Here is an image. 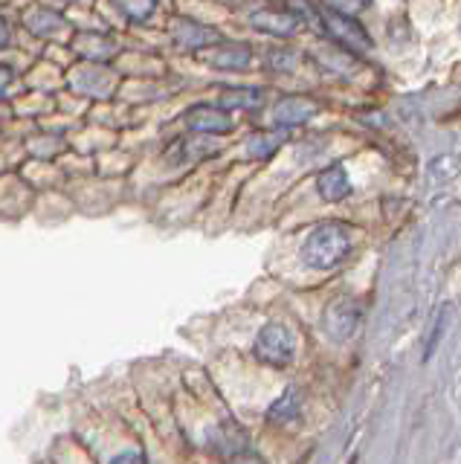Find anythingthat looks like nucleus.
<instances>
[{
  "instance_id": "1",
  "label": "nucleus",
  "mask_w": 461,
  "mask_h": 464,
  "mask_svg": "<svg viewBox=\"0 0 461 464\" xmlns=\"http://www.w3.org/2000/svg\"><path fill=\"white\" fill-rule=\"evenodd\" d=\"M351 250H354L351 227L340 221H325L308 232V238L299 250V258L311 270H334L351 256Z\"/></svg>"
},
{
  "instance_id": "2",
  "label": "nucleus",
  "mask_w": 461,
  "mask_h": 464,
  "mask_svg": "<svg viewBox=\"0 0 461 464\" xmlns=\"http://www.w3.org/2000/svg\"><path fill=\"white\" fill-rule=\"evenodd\" d=\"M253 354L258 362L273 369H287L296 360V334L284 323H267L255 334Z\"/></svg>"
},
{
  "instance_id": "3",
  "label": "nucleus",
  "mask_w": 461,
  "mask_h": 464,
  "mask_svg": "<svg viewBox=\"0 0 461 464\" xmlns=\"http://www.w3.org/2000/svg\"><path fill=\"white\" fill-rule=\"evenodd\" d=\"M320 12H322V33L331 41H337L342 50L357 53V55L374 50L371 35L357 24L354 14H342V12H334V9H328V6L320 9Z\"/></svg>"
},
{
  "instance_id": "4",
  "label": "nucleus",
  "mask_w": 461,
  "mask_h": 464,
  "mask_svg": "<svg viewBox=\"0 0 461 464\" xmlns=\"http://www.w3.org/2000/svg\"><path fill=\"white\" fill-rule=\"evenodd\" d=\"M360 319H363V308H360V302L351 299V296H337V299H331L325 304L322 328L334 343H345V340H351L357 334Z\"/></svg>"
},
{
  "instance_id": "5",
  "label": "nucleus",
  "mask_w": 461,
  "mask_h": 464,
  "mask_svg": "<svg viewBox=\"0 0 461 464\" xmlns=\"http://www.w3.org/2000/svg\"><path fill=\"white\" fill-rule=\"evenodd\" d=\"M224 35L209 24H200L195 18H178L175 26H171V44L183 53H195L204 55L206 50H212L215 44H221Z\"/></svg>"
},
{
  "instance_id": "6",
  "label": "nucleus",
  "mask_w": 461,
  "mask_h": 464,
  "mask_svg": "<svg viewBox=\"0 0 461 464\" xmlns=\"http://www.w3.org/2000/svg\"><path fill=\"white\" fill-rule=\"evenodd\" d=\"M183 125L189 134H204V137H226L233 134V113L224 111L221 105H192L183 113Z\"/></svg>"
},
{
  "instance_id": "7",
  "label": "nucleus",
  "mask_w": 461,
  "mask_h": 464,
  "mask_svg": "<svg viewBox=\"0 0 461 464\" xmlns=\"http://www.w3.org/2000/svg\"><path fill=\"white\" fill-rule=\"evenodd\" d=\"M218 140L204 137V134H183L180 140L171 142V149L166 151V160L171 166H192L200 160H209L218 154Z\"/></svg>"
},
{
  "instance_id": "8",
  "label": "nucleus",
  "mask_w": 461,
  "mask_h": 464,
  "mask_svg": "<svg viewBox=\"0 0 461 464\" xmlns=\"http://www.w3.org/2000/svg\"><path fill=\"white\" fill-rule=\"evenodd\" d=\"M316 113H320V105H316L313 99L293 93V96H282L276 105H273V122H276V128L291 130V128L308 125Z\"/></svg>"
},
{
  "instance_id": "9",
  "label": "nucleus",
  "mask_w": 461,
  "mask_h": 464,
  "mask_svg": "<svg viewBox=\"0 0 461 464\" xmlns=\"http://www.w3.org/2000/svg\"><path fill=\"white\" fill-rule=\"evenodd\" d=\"M204 62L212 67V70H224V72H241L253 64V50L250 44L244 41H221L215 44L212 50L204 53Z\"/></svg>"
},
{
  "instance_id": "10",
  "label": "nucleus",
  "mask_w": 461,
  "mask_h": 464,
  "mask_svg": "<svg viewBox=\"0 0 461 464\" xmlns=\"http://www.w3.org/2000/svg\"><path fill=\"white\" fill-rule=\"evenodd\" d=\"M250 26L262 35L273 38H291L299 29V18L291 9H255L250 14Z\"/></svg>"
},
{
  "instance_id": "11",
  "label": "nucleus",
  "mask_w": 461,
  "mask_h": 464,
  "mask_svg": "<svg viewBox=\"0 0 461 464\" xmlns=\"http://www.w3.org/2000/svg\"><path fill=\"white\" fill-rule=\"evenodd\" d=\"M316 192L325 203H342L354 195V183L342 163H331L316 174Z\"/></svg>"
},
{
  "instance_id": "12",
  "label": "nucleus",
  "mask_w": 461,
  "mask_h": 464,
  "mask_svg": "<svg viewBox=\"0 0 461 464\" xmlns=\"http://www.w3.org/2000/svg\"><path fill=\"white\" fill-rule=\"evenodd\" d=\"M218 105L224 111H258L264 105V91L262 87H247V84H235V87H226L218 96Z\"/></svg>"
},
{
  "instance_id": "13",
  "label": "nucleus",
  "mask_w": 461,
  "mask_h": 464,
  "mask_svg": "<svg viewBox=\"0 0 461 464\" xmlns=\"http://www.w3.org/2000/svg\"><path fill=\"white\" fill-rule=\"evenodd\" d=\"M287 142L284 128H273V130H255V134L247 137L244 142V151L253 160H270L282 151V145Z\"/></svg>"
},
{
  "instance_id": "14",
  "label": "nucleus",
  "mask_w": 461,
  "mask_h": 464,
  "mask_svg": "<svg viewBox=\"0 0 461 464\" xmlns=\"http://www.w3.org/2000/svg\"><path fill=\"white\" fill-rule=\"evenodd\" d=\"M26 29L35 35V38H55L59 33L67 29V21L62 12H53L47 6H35L33 12H26Z\"/></svg>"
},
{
  "instance_id": "15",
  "label": "nucleus",
  "mask_w": 461,
  "mask_h": 464,
  "mask_svg": "<svg viewBox=\"0 0 461 464\" xmlns=\"http://www.w3.org/2000/svg\"><path fill=\"white\" fill-rule=\"evenodd\" d=\"M299 410H302V398H299V389H284L282 398H276L270 403L267 410V420L273 424H291V420L299 418Z\"/></svg>"
},
{
  "instance_id": "16",
  "label": "nucleus",
  "mask_w": 461,
  "mask_h": 464,
  "mask_svg": "<svg viewBox=\"0 0 461 464\" xmlns=\"http://www.w3.org/2000/svg\"><path fill=\"white\" fill-rule=\"evenodd\" d=\"M113 9L122 14L125 24H149L160 4L157 0H113Z\"/></svg>"
},
{
  "instance_id": "17",
  "label": "nucleus",
  "mask_w": 461,
  "mask_h": 464,
  "mask_svg": "<svg viewBox=\"0 0 461 464\" xmlns=\"http://www.w3.org/2000/svg\"><path fill=\"white\" fill-rule=\"evenodd\" d=\"M450 319H453V304L444 302L438 308V314L432 316V328H429V337H427V345H424V362L438 352L444 334H447V328H450Z\"/></svg>"
},
{
  "instance_id": "18",
  "label": "nucleus",
  "mask_w": 461,
  "mask_h": 464,
  "mask_svg": "<svg viewBox=\"0 0 461 464\" xmlns=\"http://www.w3.org/2000/svg\"><path fill=\"white\" fill-rule=\"evenodd\" d=\"M296 53L293 50H282V47H276V50H270L267 53V67L273 70V72H293L296 70Z\"/></svg>"
},
{
  "instance_id": "19",
  "label": "nucleus",
  "mask_w": 461,
  "mask_h": 464,
  "mask_svg": "<svg viewBox=\"0 0 461 464\" xmlns=\"http://www.w3.org/2000/svg\"><path fill=\"white\" fill-rule=\"evenodd\" d=\"M328 9L342 12V14H360L371 6V0H325Z\"/></svg>"
},
{
  "instance_id": "20",
  "label": "nucleus",
  "mask_w": 461,
  "mask_h": 464,
  "mask_svg": "<svg viewBox=\"0 0 461 464\" xmlns=\"http://www.w3.org/2000/svg\"><path fill=\"white\" fill-rule=\"evenodd\" d=\"M226 464H267V461L262 456H255L253 450H238V453L226 459Z\"/></svg>"
},
{
  "instance_id": "21",
  "label": "nucleus",
  "mask_w": 461,
  "mask_h": 464,
  "mask_svg": "<svg viewBox=\"0 0 461 464\" xmlns=\"http://www.w3.org/2000/svg\"><path fill=\"white\" fill-rule=\"evenodd\" d=\"M12 84H15V70L6 67V64H0V99L9 96V87Z\"/></svg>"
},
{
  "instance_id": "22",
  "label": "nucleus",
  "mask_w": 461,
  "mask_h": 464,
  "mask_svg": "<svg viewBox=\"0 0 461 464\" xmlns=\"http://www.w3.org/2000/svg\"><path fill=\"white\" fill-rule=\"evenodd\" d=\"M110 464H146V459H142V453H137V450H128V453L117 456Z\"/></svg>"
},
{
  "instance_id": "23",
  "label": "nucleus",
  "mask_w": 461,
  "mask_h": 464,
  "mask_svg": "<svg viewBox=\"0 0 461 464\" xmlns=\"http://www.w3.org/2000/svg\"><path fill=\"white\" fill-rule=\"evenodd\" d=\"M9 44H12V26L4 14H0V50H6Z\"/></svg>"
},
{
  "instance_id": "24",
  "label": "nucleus",
  "mask_w": 461,
  "mask_h": 464,
  "mask_svg": "<svg viewBox=\"0 0 461 464\" xmlns=\"http://www.w3.org/2000/svg\"><path fill=\"white\" fill-rule=\"evenodd\" d=\"M62 4H82V0H62Z\"/></svg>"
}]
</instances>
